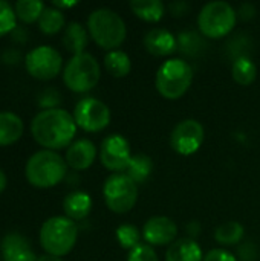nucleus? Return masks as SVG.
<instances>
[{
  "label": "nucleus",
  "mask_w": 260,
  "mask_h": 261,
  "mask_svg": "<svg viewBox=\"0 0 260 261\" xmlns=\"http://www.w3.org/2000/svg\"><path fill=\"white\" fill-rule=\"evenodd\" d=\"M204 127L196 119H184L170 133V147L182 156L195 154L204 142Z\"/></svg>",
  "instance_id": "11"
},
{
  "label": "nucleus",
  "mask_w": 260,
  "mask_h": 261,
  "mask_svg": "<svg viewBox=\"0 0 260 261\" xmlns=\"http://www.w3.org/2000/svg\"><path fill=\"white\" fill-rule=\"evenodd\" d=\"M231 75H233V80L239 86H251L256 81L257 67L248 55L239 57V58H234V61H233Z\"/></svg>",
  "instance_id": "24"
},
{
  "label": "nucleus",
  "mask_w": 260,
  "mask_h": 261,
  "mask_svg": "<svg viewBox=\"0 0 260 261\" xmlns=\"http://www.w3.org/2000/svg\"><path fill=\"white\" fill-rule=\"evenodd\" d=\"M116 242L118 245L123 248V249H127V251H132L135 249L136 246H139V240H141V232L136 226L133 225H129V223H124V225H120L116 228Z\"/></svg>",
  "instance_id": "29"
},
{
  "label": "nucleus",
  "mask_w": 260,
  "mask_h": 261,
  "mask_svg": "<svg viewBox=\"0 0 260 261\" xmlns=\"http://www.w3.org/2000/svg\"><path fill=\"white\" fill-rule=\"evenodd\" d=\"M31 133L35 142L44 150H61L72 144L77 135L74 115L63 109L41 110L31 122Z\"/></svg>",
  "instance_id": "1"
},
{
  "label": "nucleus",
  "mask_w": 260,
  "mask_h": 261,
  "mask_svg": "<svg viewBox=\"0 0 260 261\" xmlns=\"http://www.w3.org/2000/svg\"><path fill=\"white\" fill-rule=\"evenodd\" d=\"M77 5V2H52V6L54 8H57V9H66V8H72V6H75Z\"/></svg>",
  "instance_id": "38"
},
{
  "label": "nucleus",
  "mask_w": 260,
  "mask_h": 261,
  "mask_svg": "<svg viewBox=\"0 0 260 261\" xmlns=\"http://www.w3.org/2000/svg\"><path fill=\"white\" fill-rule=\"evenodd\" d=\"M178 50L187 57H198L205 49V41L202 38V34H198L195 31H182L178 37Z\"/></svg>",
  "instance_id": "26"
},
{
  "label": "nucleus",
  "mask_w": 260,
  "mask_h": 261,
  "mask_svg": "<svg viewBox=\"0 0 260 261\" xmlns=\"http://www.w3.org/2000/svg\"><path fill=\"white\" fill-rule=\"evenodd\" d=\"M169 11L173 17H184L190 11V5L187 2H172L169 5Z\"/></svg>",
  "instance_id": "34"
},
{
  "label": "nucleus",
  "mask_w": 260,
  "mask_h": 261,
  "mask_svg": "<svg viewBox=\"0 0 260 261\" xmlns=\"http://www.w3.org/2000/svg\"><path fill=\"white\" fill-rule=\"evenodd\" d=\"M90 38L104 50H116L126 40L127 26L124 18L110 8H98L87 17Z\"/></svg>",
  "instance_id": "2"
},
{
  "label": "nucleus",
  "mask_w": 260,
  "mask_h": 261,
  "mask_svg": "<svg viewBox=\"0 0 260 261\" xmlns=\"http://www.w3.org/2000/svg\"><path fill=\"white\" fill-rule=\"evenodd\" d=\"M127 176L138 185V184H144L153 173V161L150 156L144 154V153H136L132 156L130 164L126 170Z\"/></svg>",
  "instance_id": "22"
},
{
  "label": "nucleus",
  "mask_w": 260,
  "mask_h": 261,
  "mask_svg": "<svg viewBox=\"0 0 260 261\" xmlns=\"http://www.w3.org/2000/svg\"><path fill=\"white\" fill-rule=\"evenodd\" d=\"M26 37H28V34H26V31L23 29V28H15L14 31H12V40L14 41H20V43H25L26 41Z\"/></svg>",
  "instance_id": "37"
},
{
  "label": "nucleus",
  "mask_w": 260,
  "mask_h": 261,
  "mask_svg": "<svg viewBox=\"0 0 260 261\" xmlns=\"http://www.w3.org/2000/svg\"><path fill=\"white\" fill-rule=\"evenodd\" d=\"M37 261H63L60 257H54V255H49V254H44L41 257H38Z\"/></svg>",
  "instance_id": "40"
},
{
  "label": "nucleus",
  "mask_w": 260,
  "mask_h": 261,
  "mask_svg": "<svg viewBox=\"0 0 260 261\" xmlns=\"http://www.w3.org/2000/svg\"><path fill=\"white\" fill-rule=\"evenodd\" d=\"M130 144L126 138H123L118 133H113L107 136L100 147V161L104 168L109 171H124L127 170L130 159H132Z\"/></svg>",
  "instance_id": "12"
},
{
  "label": "nucleus",
  "mask_w": 260,
  "mask_h": 261,
  "mask_svg": "<svg viewBox=\"0 0 260 261\" xmlns=\"http://www.w3.org/2000/svg\"><path fill=\"white\" fill-rule=\"evenodd\" d=\"M127 261H159V258L150 245H139L129 252Z\"/></svg>",
  "instance_id": "32"
},
{
  "label": "nucleus",
  "mask_w": 260,
  "mask_h": 261,
  "mask_svg": "<svg viewBox=\"0 0 260 261\" xmlns=\"http://www.w3.org/2000/svg\"><path fill=\"white\" fill-rule=\"evenodd\" d=\"M20 60H21V54H20L17 49H6V50H3V54H2V61H3L5 64L12 66V64H17Z\"/></svg>",
  "instance_id": "35"
},
{
  "label": "nucleus",
  "mask_w": 260,
  "mask_h": 261,
  "mask_svg": "<svg viewBox=\"0 0 260 261\" xmlns=\"http://www.w3.org/2000/svg\"><path fill=\"white\" fill-rule=\"evenodd\" d=\"M106 70L115 78H124L132 70V61L129 55L123 50H110L104 57Z\"/></svg>",
  "instance_id": "25"
},
{
  "label": "nucleus",
  "mask_w": 260,
  "mask_h": 261,
  "mask_svg": "<svg viewBox=\"0 0 260 261\" xmlns=\"http://www.w3.org/2000/svg\"><path fill=\"white\" fill-rule=\"evenodd\" d=\"M17 28V15L14 8L5 2L0 0V37H5L6 34L12 32Z\"/></svg>",
  "instance_id": "30"
},
{
  "label": "nucleus",
  "mask_w": 260,
  "mask_h": 261,
  "mask_svg": "<svg viewBox=\"0 0 260 261\" xmlns=\"http://www.w3.org/2000/svg\"><path fill=\"white\" fill-rule=\"evenodd\" d=\"M204 254L195 239L184 237L172 243L166 252V261H202Z\"/></svg>",
  "instance_id": "18"
},
{
  "label": "nucleus",
  "mask_w": 260,
  "mask_h": 261,
  "mask_svg": "<svg viewBox=\"0 0 260 261\" xmlns=\"http://www.w3.org/2000/svg\"><path fill=\"white\" fill-rule=\"evenodd\" d=\"M67 173L66 161L51 150H40L34 153L25 167V176L28 182L35 188H52L58 185Z\"/></svg>",
  "instance_id": "3"
},
{
  "label": "nucleus",
  "mask_w": 260,
  "mask_h": 261,
  "mask_svg": "<svg viewBox=\"0 0 260 261\" xmlns=\"http://www.w3.org/2000/svg\"><path fill=\"white\" fill-rule=\"evenodd\" d=\"M89 31L78 21H70L64 28L63 34V44L66 50H69L74 55L84 54V49L89 44Z\"/></svg>",
  "instance_id": "19"
},
{
  "label": "nucleus",
  "mask_w": 260,
  "mask_h": 261,
  "mask_svg": "<svg viewBox=\"0 0 260 261\" xmlns=\"http://www.w3.org/2000/svg\"><path fill=\"white\" fill-rule=\"evenodd\" d=\"M202 261H238V258L230 251L216 248V249H211L210 252H207Z\"/></svg>",
  "instance_id": "33"
},
{
  "label": "nucleus",
  "mask_w": 260,
  "mask_h": 261,
  "mask_svg": "<svg viewBox=\"0 0 260 261\" xmlns=\"http://www.w3.org/2000/svg\"><path fill=\"white\" fill-rule=\"evenodd\" d=\"M238 21V11L222 0L210 2L202 6L198 15V26L204 37L218 40L228 35Z\"/></svg>",
  "instance_id": "6"
},
{
  "label": "nucleus",
  "mask_w": 260,
  "mask_h": 261,
  "mask_svg": "<svg viewBox=\"0 0 260 261\" xmlns=\"http://www.w3.org/2000/svg\"><path fill=\"white\" fill-rule=\"evenodd\" d=\"M95 159H97V147L89 139H78L72 142L67 147L64 156L67 167L77 171L87 170L95 162Z\"/></svg>",
  "instance_id": "15"
},
{
  "label": "nucleus",
  "mask_w": 260,
  "mask_h": 261,
  "mask_svg": "<svg viewBox=\"0 0 260 261\" xmlns=\"http://www.w3.org/2000/svg\"><path fill=\"white\" fill-rule=\"evenodd\" d=\"M23 135V121L12 112H0V147L15 144Z\"/></svg>",
  "instance_id": "20"
},
{
  "label": "nucleus",
  "mask_w": 260,
  "mask_h": 261,
  "mask_svg": "<svg viewBox=\"0 0 260 261\" xmlns=\"http://www.w3.org/2000/svg\"><path fill=\"white\" fill-rule=\"evenodd\" d=\"M25 67L32 78L49 81L61 72L63 58L52 46H38L26 54Z\"/></svg>",
  "instance_id": "9"
},
{
  "label": "nucleus",
  "mask_w": 260,
  "mask_h": 261,
  "mask_svg": "<svg viewBox=\"0 0 260 261\" xmlns=\"http://www.w3.org/2000/svg\"><path fill=\"white\" fill-rule=\"evenodd\" d=\"M74 119L77 122V127L89 133H97L109 125L110 110L103 101L86 96L75 104Z\"/></svg>",
  "instance_id": "10"
},
{
  "label": "nucleus",
  "mask_w": 260,
  "mask_h": 261,
  "mask_svg": "<svg viewBox=\"0 0 260 261\" xmlns=\"http://www.w3.org/2000/svg\"><path fill=\"white\" fill-rule=\"evenodd\" d=\"M64 23H66V18H64L63 11L54 6H46L38 20V29L46 35H54L64 28Z\"/></svg>",
  "instance_id": "27"
},
{
  "label": "nucleus",
  "mask_w": 260,
  "mask_h": 261,
  "mask_svg": "<svg viewBox=\"0 0 260 261\" xmlns=\"http://www.w3.org/2000/svg\"><path fill=\"white\" fill-rule=\"evenodd\" d=\"M245 236V228L236 220L225 222L219 225L215 231V240L222 246H234L242 242Z\"/></svg>",
  "instance_id": "23"
},
{
  "label": "nucleus",
  "mask_w": 260,
  "mask_h": 261,
  "mask_svg": "<svg viewBox=\"0 0 260 261\" xmlns=\"http://www.w3.org/2000/svg\"><path fill=\"white\" fill-rule=\"evenodd\" d=\"M101 78V69L97 58L87 52L72 55L63 69L64 86L75 93L92 90Z\"/></svg>",
  "instance_id": "7"
},
{
  "label": "nucleus",
  "mask_w": 260,
  "mask_h": 261,
  "mask_svg": "<svg viewBox=\"0 0 260 261\" xmlns=\"http://www.w3.org/2000/svg\"><path fill=\"white\" fill-rule=\"evenodd\" d=\"M92 197L84 191H74L69 193L63 200V211L67 219L70 220H83L92 211Z\"/></svg>",
  "instance_id": "17"
},
{
  "label": "nucleus",
  "mask_w": 260,
  "mask_h": 261,
  "mask_svg": "<svg viewBox=\"0 0 260 261\" xmlns=\"http://www.w3.org/2000/svg\"><path fill=\"white\" fill-rule=\"evenodd\" d=\"M61 102V95L58 90L55 89H44L40 95H38V106L43 110H52V109H58Z\"/></svg>",
  "instance_id": "31"
},
{
  "label": "nucleus",
  "mask_w": 260,
  "mask_h": 261,
  "mask_svg": "<svg viewBox=\"0 0 260 261\" xmlns=\"http://www.w3.org/2000/svg\"><path fill=\"white\" fill-rule=\"evenodd\" d=\"M193 83V69L188 61L182 58H169L164 61L155 78L158 93L170 101L179 99L187 93Z\"/></svg>",
  "instance_id": "4"
},
{
  "label": "nucleus",
  "mask_w": 260,
  "mask_h": 261,
  "mask_svg": "<svg viewBox=\"0 0 260 261\" xmlns=\"http://www.w3.org/2000/svg\"><path fill=\"white\" fill-rule=\"evenodd\" d=\"M6 185H8V179H6V174L0 170V193H3L5 191V188H6Z\"/></svg>",
  "instance_id": "39"
},
{
  "label": "nucleus",
  "mask_w": 260,
  "mask_h": 261,
  "mask_svg": "<svg viewBox=\"0 0 260 261\" xmlns=\"http://www.w3.org/2000/svg\"><path fill=\"white\" fill-rule=\"evenodd\" d=\"M78 239V228L74 220L66 216L48 219L40 229V245L43 251L54 257L67 255Z\"/></svg>",
  "instance_id": "5"
},
{
  "label": "nucleus",
  "mask_w": 260,
  "mask_h": 261,
  "mask_svg": "<svg viewBox=\"0 0 260 261\" xmlns=\"http://www.w3.org/2000/svg\"><path fill=\"white\" fill-rule=\"evenodd\" d=\"M44 8H46L44 3L40 0H18L14 5L17 20H20L21 23H26V24L38 21Z\"/></svg>",
  "instance_id": "28"
},
{
  "label": "nucleus",
  "mask_w": 260,
  "mask_h": 261,
  "mask_svg": "<svg viewBox=\"0 0 260 261\" xmlns=\"http://www.w3.org/2000/svg\"><path fill=\"white\" fill-rule=\"evenodd\" d=\"M178 236L176 223L166 216H153L150 217L143 228V239L147 245L153 246H167L175 243Z\"/></svg>",
  "instance_id": "13"
},
{
  "label": "nucleus",
  "mask_w": 260,
  "mask_h": 261,
  "mask_svg": "<svg viewBox=\"0 0 260 261\" xmlns=\"http://www.w3.org/2000/svg\"><path fill=\"white\" fill-rule=\"evenodd\" d=\"M254 14H256V9L251 3H244L238 11V15H241L242 20H250Z\"/></svg>",
  "instance_id": "36"
},
{
  "label": "nucleus",
  "mask_w": 260,
  "mask_h": 261,
  "mask_svg": "<svg viewBox=\"0 0 260 261\" xmlns=\"http://www.w3.org/2000/svg\"><path fill=\"white\" fill-rule=\"evenodd\" d=\"M103 197L112 213L126 214L138 202V185L127 174L113 173L103 185Z\"/></svg>",
  "instance_id": "8"
},
{
  "label": "nucleus",
  "mask_w": 260,
  "mask_h": 261,
  "mask_svg": "<svg viewBox=\"0 0 260 261\" xmlns=\"http://www.w3.org/2000/svg\"><path fill=\"white\" fill-rule=\"evenodd\" d=\"M0 252L3 261H37L29 240L17 232L6 234L2 239Z\"/></svg>",
  "instance_id": "14"
},
{
  "label": "nucleus",
  "mask_w": 260,
  "mask_h": 261,
  "mask_svg": "<svg viewBox=\"0 0 260 261\" xmlns=\"http://www.w3.org/2000/svg\"><path fill=\"white\" fill-rule=\"evenodd\" d=\"M144 47L149 54L155 57H169L175 50H178V41L170 31L162 28H155L146 34Z\"/></svg>",
  "instance_id": "16"
},
{
  "label": "nucleus",
  "mask_w": 260,
  "mask_h": 261,
  "mask_svg": "<svg viewBox=\"0 0 260 261\" xmlns=\"http://www.w3.org/2000/svg\"><path fill=\"white\" fill-rule=\"evenodd\" d=\"M132 12L144 21H159L164 17L166 6L159 0H133L130 2Z\"/></svg>",
  "instance_id": "21"
}]
</instances>
